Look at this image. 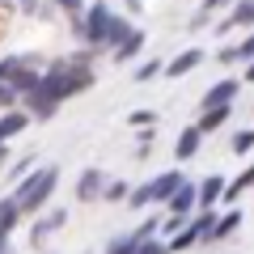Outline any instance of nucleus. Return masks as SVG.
Instances as JSON below:
<instances>
[{
    "instance_id": "27",
    "label": "nucleus",
    "mask_w": 254,
    "mask_h": 254,
    "mask_svg": "<svg viewBox=\"0 0 254 254\" xmlns=\"http://www.w3.org/2000/svg\"><path fill=\"white\" fill-rule=\"evenodd\" d=\"M17 106H21V98L13 93V85L0 81V115H4V110H17Z\"/></svg>"
},
{
    "instance_id": "18",
    "label": "nucleus",
    "mask_w": 254,
    "mask_h": 254,
    "mask_svg": "<svg viewBox=\"0 0 254 254\" xmlns=\"http://www.w3.org/2000/svg\"><path fill=\"white\" fill-rule=\"evenodd\" d=\"M229 115H233V106H212V110H203V115H199V123H195V127H199L203 136H212V131H220V127L229 123Z\"/></svg>"
},
{
    "instance_id": "9",
    "label": "nucleus",
    "mask_w": 254,
    "mask_h": 254,
    "mask_svg": "<svg viewBox=\"0 0 254 254\" xmlns=\"http://www.w3.org/2000/svg\"><path fill=\"white\" fill-rule=\"evenodd\" d=\"M203 60H208V51H203V47H187V51H178L174 60H165V76H174V81H178V76L195 72Z\"/></svg>"
},
{
    "instance_id": "3",
    "label": "nucleus",
    "mask_w": 254,
    "mask_h": 254,
    "mask_svg": "<svg viewBox=\"0 0 254 254\" xmlns=\"http://www.w3.org/2000/svg\"><path fill=\"white\" fill-rule=\"evenodd\" d=\"M182 170H165V174H157V178H148V182H140V187H131V195H127V208H136V212H144L148 203H170V195L182 187Z\"/></svg>"
},
{
    "instance_id": "7",
    "label": "nucleus",
    "mask_w": 254,
    "mask_h": 254,
    "mask_svg": "<svg viewBox=\"0 0 254 254\" xmlns=\"http://www.w3.org/2000/svg\"><path fill=\"white\" fill-rule=\"evenodd\" d=\"M165 208H170V216L190 220V216H195V208H199V187H195V182H182V187L170 195V203H165Z\"/></svg>"
},
{
    "instance_id": "36",
    "label": "nucleus",
    "mask_w": 254,
    "mask_h": 254,
    "mask_svg": "<svg viewBox=\"0 0 254 254\" xmlns=\"http://www.w3.org/2000/svg\"><path fill=\"white\" fill-rule=\"evenodd\" d=\"M9 161H13V157H9V144H0V170H4Z\"/></svg>"
},
{
    "instance_id": "11",
    "label": "nucleus",
    "mask_w": 254,
    "mask_h": 254,
    "mask_svg": "<svg viewBox=\"0 0 254 254\" xmlns=\"http://www.w3.org/2000/svg\"><path fill=\"white\" fill-rule=\"evenodd\" d=\"M199 148H203V131H199L195 123H190V127H182V131H178V140H174V157H178V161H190V157L199 153Z\"/></svg>"
},
{
    "instance_id": "33",
    "label": "nucleus",
    "mask_w": 254,
    "mask_h": 254,
    "mask_svg": "<svg viewBox=\"0 0 254 254\" xmlns=\"http://www.w3.org/2000/svg\"><path fill=\"white\" fill-rule=\"evenodd\" d=\"M13 4H17V9H26V13H34V17L43 13V0H13Z\"/></svg>"
},
{
    "instance_id": "2",
    "label": "nucleus",
    "mask_w": 254,
    "mask_h": 254,
    "mask_svg": "<svg viewBox=\"0 0 254 254\" xmlns=\"http://www.w3.org/2000/svg\"><path fill=\"white\" fill-rule=\"evenodd\" d=\"M55 187H60V165H34L21 182H13V199H17L21 216H38L51 203Z\"/></svg>"
},
{
    "instance_id": "16",
    "label": "nucleus",
    "mask_w": 254,
    "mask_h": 254,
    "mask_svg": "<svg viewBox=\"0 0 254 254\" xmlns=\"http://www.w3.org/2000/svg\"><path fill=\"white\" fill-rule=\"evenodd\" d=\"M140 47H144V26H136L131 34L123 38V43H119V47H110V55H115V64H127L131 55L140 51Z\"/></svg>"
},
{
    "instance_id": "29",
    "label": "nucleus",
    "mask_w": 254,
    "mask_h": 254,
    "mask_svg": "<svg viewBox=\"0 0 254 254\" xmlns=\"http://www.w3.org/2000/svg\"><path fill=\"white\" fill-rule=\"evenodd\" d=\"M34 161H38V157H17V161H13V170H9V178H13V182H21L30 170H34Z\"/></svg>"
},
{
    "instance_id": "6",
    "label": "nucleus",
    "mask_w": 254,
    "mask_h": 254,
    "mask_svg": "<svg viewBox=\"0 0 254 254\" xmlns=\"http://www.w3.org/2000/svg\"><path fill=\"white\" fill-rule=\"evenodd\" d=\"M254 26V0H233L229 13L220 17V26H212L216 34H229V30H250Z\"/></svg>"
},
{
    "instance_id": "23",
    "label": "nucleus",
    "mask_w": 254,
    "mask_h": 254,
    "mask_svg": "<svg viewBox=\"0 0 254 254\" xmlns=\"http://www.w3.org/2000/svg\"><path fill=\"white\" fill-rule=\"evenodd\" d=\"M161 72H165V60H144V64H136V68H131V76H136L140 85L153 81V76H161Z\"/></svg>"
},
{
    "instance_id": "17",
    "label": "nucleus",
    "mask_w": 254,
    "mask_h": 254,
    "mask_svg": "<svg viewBox=\"0 0 254 254\" xmlns=\"http://www.w3.org/2000/svg\"><path fill=\"white\" fill-rule=\"evenodd\" d=\"M242 212H237V208H229V212H220V216H216V229H212V242H225V237H233L237 233V229H242Z\"/></svg>"
},
{
    "instance_id": "8",
    "label": "nucleus",
    "mask_w": 254,
    "mask_h": 254,
    "mask_svg": "<svg viewBox=\"0 0 254 254\" xmlns=\"http://www.w3.org/2000/svg\"><path fill=\"white\" fill-rule=\"evenodd\" d=\"M64 225H68V208H51L47 216L38 212V216H34V225H30V242H34V246H43V237H51L55 229H64Z\"/></svg>"
},
{
    "instance_id": "19",
    "label": "nucleus",
    "mask_w": 254,
    "mask_h": 254,
    "mask_svg": "<svg viewBox=\"0 0 254 254\" xmlns=\"http://www.w3.org/2000/svg\"><path fill=\"white\" fill-rule=\"evenodd\" d=\"M165 246H170V254H182V250H190V246H199V229H195V220H187L178 233H170Z\"/></svg>"
},
{
    "instance_id": "37",
    "label": "nucleus",
    "mask_w": 254,
    "mask_h": 254,
    "mask_svg": "<svg viewBox=\"0 0 254 254\" xmlns=\"http://www.w3.org/2000/svg\"><path fill=\"white\" fill-rule=\"evenodd\" d=\"M0 254H13V242H9V237H0Z\"/></svg>"
},
{
    "instance_id": "21",
    "label": "nucleus",
    "mask_w": 254,
    "mask_h": 254,
    "mask_svg": "<svg viewBox=\"0 0 254 254\" xmlns=\"http://www.w3.org/2000/svg\"><path fill=\"white\" fill-rule=\"evenodd\" d=\"M131 30H136V21H131V17H119V13H115V17H110V30H106V47H119L127 34H131Z\"/></svg>"
},
{
    "instance_id": "15",
    "label": "nucleus",
    "mask_w": 254,
    "mask_h": 254,
    "mask_svg": "<svg viewBox=\"0 0 254 254\" xmlns=\"http://www.w3.org/2000/svg\"><path fill=\"white\" fill-rule=\"evenodd\" d=\"M21 110H26L30 119H55V110H60V102H51V98H43V93H26L21 98Z\"/></svg>"
},
{
    "instance_id": "32",
    "label": "nucleus",
    "mask_w": 254,
    "mask_h": 254,
    "mask_svg": "<svg viewBox=\"0 0 254 254\" xmlns=\"http://www.w3.org/2000/svg\"><path fill=\"white\" fill-rule=\"evenodd\" d=\"M233 182H237V187H242V190H250V187H254V165H246V170L237 174Z\"/></svg>"
},
{
    "instance_id": "12",
    "label": "nucleus",
    "mask_w": 254,
    "mask_h": 254,
    "mask_svg": "<svg viewBox=\"0 0 254 254\" xmlns=\"http://www.w3.org/2000/svg\"><path fill=\"white\" fill-rule=\"evenodd\" d=\"M26 127H30V115H26V110H4V115H0V144H9V140H17L21 136V131H26Z\"/></svg>"
},
{
    "instance_id": "30",
    "label": "nucleus",
    "mask_w": 254,
    "mask_h": 254,
    "mask_svg": "<svg viewBox=\"0 0 254 254\" xmlns=\"http://www.w3.org/2000/svg\"><path fill=\"white\" fill-rule=\"evenodd\" d=\"M136 254H170V246L161 242V237H153V242H140V250Z\"/></svg>"
},
{
    "instance_id": "28",
    "label": "nucleus",
    "mask_w": 254,
    "mask_h": 254,
    "mask_svg": "<svg viewBox=\"0 0 254 254\" xmlns=\"http://www.w3.org/2000/svg\"><path fill=\"white\" fill-rule=\"evenodd\" d=\"M127 123H131V127H153L157 123V110H131V115H127Z\"/></svg>"
},
{
    "instance_id": "31",
    "label": "nucleus",
    "mask_w": 254,
    "mask_h": 254,
    "mask_svg": "<svg viewBox=\"0 0 254 254\" xmlns=\"http://www.w3.org/2000/svg\"><path fill=\"white\" fill-rule=\"evenodd\" d=\"M60 13H85V0H51Z\"/></svg>"
},
{
    "instance_id": "14",
    "label": "nucleus",
    "mask_w": 254,
    "mask_h": 254,
    "mask_svg": "<svg viewBox=\"0 0 254 254\" xmlns=\"http://www.w3.org/2000/svg\"><path fill=\"white\" fill-rule=\"evenodd\" d=\"M195 187H199V212H212L220 203V195H225V178H220V174H208V178L195 182Z\"/></svg>"
},
{
    "instance_id": "35",
    "label": "nucleus",
    "mask_w": 254,
    "mask_h": 254,
    "mask_svg": "<svg viewBox=\"0 0 254 254\" xmlns=\"http://www.w3.org/2000/svg\"><path fill=\"white\" fill-rule=\"evenodd\" d=\"M123 9H127V17H140V13H144V0H127Z\"/></svg>"
},
{
    "instance_id": "1",
    "label": "nucleus",
    "mask_w": 254,
    "mask_h": 254,
    "mask_svg": "<svg viewBox=\"0 0 254 254\" xmlns=\"http://www.w3.org/2000/svg\"><path fill=\"white\" fill-rule=\"evenodd\" d=\"M93 60H98V51L93 47H85V51L68 55V60H55L43 68V81H38V93L51 102H68V98H81V93L93 89V81H98V72H93Z\"/></svg>"
},
{
    "instance_id": "20",
    "label": "nucleus",
    "mask_w": 254,
    "mask_h": 254,
    "mask_svg": "<svg viewBox=\"0 0 254 254\" xmlns=\"http://www.w3.org/2000/svg\"><path fill=\"white\" fill-rule=\"evenodd\" d=\"M17 220H21V208H17V199H0V237H9L13 229H17Z\"/></svg>"
},
{
    "instance_id": "13",
    "label": "nucleus",
    "mask_w": 254,
    "mask_h": 254,
    "mask_svg": "<svg viewBox=\"0 0 254 254\" xmlns=\"http://www.w3.org/2000/svg\"><path fill=\"white\" fill-rule=\"evenodd\" d=\"M250 60H254V30L242 38V43L220 47V51H216V64H250Z\"/></svg>"
},
{
    "instance_id": "4",
    "label": "nucleus",
    "mask_w": 254,
    "mask_h": 254,
    "mask_svg": "<svg viewBox=\"0 0 254 254\" xmlns=\"http://www.w3.org/2000/svg\"><path fill=\"white\" fill-rule=\"evenodd\" d=\"M110 4L106 0H98V4H89L85 9V47H93V51H102L106 47V30H110Z\"/></svg>"
},
{
    "instance_id": "5",
    "label": "nucleus",
    "mask_w": 254,
    "mask_h": 254,
    "mask_svg": "<svg viewBox=\"0 0 254 254\" xmlns=\"http://www.w3.org/2000/svg\"><path fill=\"white\" fill-rule=\"evenodd\" d=\"M106 174L98 170V165H89V170H81V178H76V203H98L102 190H106Z\"/></svg>"
},
{
    "instance_id": "10",
    "label": "nucleus",
    "mask_w": 254,
    "mask_h": 254,
    "mask_svg": "<svg viewBox=\"0 0 254 254\" xmlns=\"http://www.w3.org/2000/svg\"><path fill=\"white\" fill-rule=\"evenodd\" d=\"M237 89H242V81H237V76H225V81H216L208 93H203V102H199V106H203V110H212V106H233Z\"/></svg>"
},
{
    "instance_id": "26",
    "label": "nucleus",
    "mask_w": 254,
    "mask_h": 254,
    "mask_svg": "<svg viewBox=\"0 0 254 254\" xmlns=\"http://www.w3.org/2000/svg\"><path fill=\"white\" fill-rule=\"evenodd\" d=\"M157 233H161V220H157V216H148V220H144V225H140L131 237H136V242H153Z\"/></svg>"
},
{
    "instance_id": "25",
    "label": "nucleus",
    "mask_w": 254,
    "mask_h": 254,
    "mask_svg": "<svg viewBox=\"0 0 254 254\" xmlns=\"http://www.w3.org/2000/svg\"><path fill=\"white\" fill-rule=\"evenodd\" d=\"M229 148H233L237 157H246L254 148V127H246V131H233V140H229Z\"/></svg>"
},
{
    "instance_id": "24",
    "label": "nucleus",
    "mask_w": 254,
    "mask_h": 254,
    "mask_svg": "<svg viewBox=\"0 0 254 254\" xmlns=\"http://www.w3.org/2000/svg\"><path fill=\"white\" fill-rule=\"evenodd\" d=\"M140 250V242L131 233H119V237H110L106 242V254H136Z\"/></svg>"
},
{
    "instance_id": "38",
    "label": "nucleus",
    "mask_w": 254,
    "mask_h": 254,
    "mask_svg": "<svg viewBox=\"0 0 254 254\" xmlns=\"http://www.w3.org/2000/svg\"><path fill=\"white\" fill-rule=\"evenodd\" d=\"M246 81H250V85H254V60H250V64H246Z\"/></svg>"
},
{
    "instance_id": "22",
    "label": "nucleus",
    "mask_w": 254,
    "mask_h": 254,
    "mask_svg": "<svg viewBox=\"0 0 254 254\" xmlns=\"http://www.w3.org/2000/svg\"><path fill=\"white\" fill-rule=\"evenodd\" d=\"M127 195H131V182H123V178H110L106 190H102V199H106V203H127Z\"/></svg>"
},
{
    "instance_id": "34",
    "label": "nucleus",
    "mask_w": 254,
    "mask_h": 254,
    "mask_svg": "<svg viewBox=\"0 0 254 254\" xmlns=\"http://www.w3.org/2000/svg\"><path fill=\"white\" fill-rule=\"evenodd\" d=\"M229 4H233V0H203L199 9H203V13H220V9H229Z\"/></svg>"
}]
</instances>
